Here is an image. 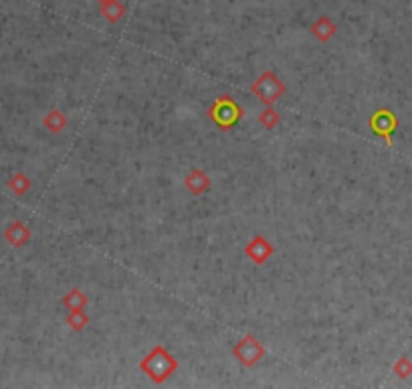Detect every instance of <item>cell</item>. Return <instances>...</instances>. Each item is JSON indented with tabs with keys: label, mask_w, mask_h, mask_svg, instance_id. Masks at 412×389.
<instances>
[{
	"label": "cell",
	"mask_w": 412,
	"mask_h": 389,
	"mask_svg": "<svg viewBox=\"0 0 412 389\" xmlns=\"http://www.w3.org/2000/svg\"><path fill=\"white\" fill-rule=\"evenodd\" d=\"M176 369H178V361L164 345H156L140 361V371H144L154 383H164L166 379L174 375Z\"/></svg>",
	"instance_id": "6da1fadb"
},
{
	"label": "cell",
	"mask_w": 412,
	"mask_h": 389,
	"mask_svg": "<svg viewBox=\"0 0 412 389\" xmlns=\"http://www.w3.org/2000/svg\"><path fill=\"white\" fill-rule=\"evenodd\" d=\"M392 371H394V375H398L400 379H409L412 375V361L409 357H398L396 363L392 365Z\"/></svg>",
	"instance_id": "4fadbf2b"
},
{
	"label": "cell",
	"mask_w": 412,
	"mask_h": 389,
	"mask_svg": "<svg viewBox=\"0 0 412 389\" xmlns=\"http://www.w3.org/2000/svg\"><path fill=\"white\" fill-rule=\"evenodd\" d=\"M63 306H67V310H77V308H85L89 300H87V296L83 294L79 288H73L69 294H65L61 298Z\"/></svg>",
	"instance_id": "30bf717a"
},
{
	"label": "cell",
	"mask_w": 412,
	"mask_h": 389,
	"mask_svg": "<svg viewBox=\"0 0 412 389\" xmlns=\"http://www.w3.org/2000/svg\"><path fill=\"white\" fill-rule=\"evenodd\" d=\"M370 128L374 130V134H378V136L384 138L386 146H392V134L398 128V118L388 108L376 109L370 118Z\"/></svg>",
	"instance_id": "5b68a950"
},
{
	"label": "cell",
	"mask_w": 412,
	"mask_h": 389,
	"mask_svg": "<svg viewBox=\"0 0 412 389\" xmlns=\"http://www.w3.org/2000/svg\"><path fill=\"white\" fill-rule=\"evenodd\" d=\"M279 120H281V118H279V114L273 109V106H267V108H265V112L259 116V124H261V126H263L265 130L275 128V126L279 124Z\"/></svg>",
	"instance_id": "5bb4252c"
},
{
	"label": "cell",
	"mask_w": 412,
	"mask_h": 389,
	"mask_svg": "<svg viewBox=\"0 0 412 389\" xmlns=\"http://www.w3.org/2000/svg\"><path fill=\"white\" fill-rule=\"evenodd\" d=\"M265 355H267V349L261 345V341L255 335H245L237 345L232 346V357L243 367H255Z\"/></svg>",
	"instance_id": "3957f363"
},
{
	"label": "cell",
	"mask_w": 412,
	"mask_h": 389,
	"mask_svg": "<svg viewBox=\"0 0 412 389\" xmlns=\"http://www.w3.org/2000/svg\"><path fill=\"white\" fill-rule=\"evenodd\" d=\"M67 324L73 330H83L89 324V314L85 312V308H77V310H69L67 314Z\"/></svg>",
	"instance_id": "8fae6325"
},
{
	"label": "cell",
	"mask_w": 412,
	"mask_h": 389,
	"mask_svg": "<svg viewBox=\"0 0 412 389\" xmlns=\"http://www.w3.org/2000/svg\"><path fill=\"white\" fill-rule=\"evenodd\" d=\"M251 91H253L265 106H273V104L287 91V87L283 86V82H281L273 71H265V73L251 86Z\"/></svg>",
	"instance_id": "277c9868"
},
{
	"label": "cell",
	"mask_w": 412,
	"mask_h": 389,
	"mask_svg": "<svg viewBox=\"0 0 412 389\" xmlns=\"http://www.w3.org/2000/svg\"><path fill=\"white\" fill-rule=\"evenodd\" d=\"M8 187H10V191L15 194H22L26 193L29 189H31V181H29V176H24L22 173H17L10 176V181H8Z\"/></svg>",
	"instance_id": "7c38bea8"
},
{
	"label": "cell",
	"mask_w": 412,
	"mask_h": 389,
	"mask_svg": "<svg viewBox=\"0 0 412 389\" xmlns=\"http://www.w3.org/2000/svg\"><path fill=\"white\" fill-rule=\"evenodd\" d=\"M184 187L190 193L194 194V197H200V194H205L206 191L210 189V178H208V174H206L205 171L192 169L190 174L186 176Z\"/></svg>",
	"instance_id": "52a82bcc"
},
{
	"label": "cell",
	"mask_w": 412,
	"mask_h": 389,
	"mask_svg": "<svg viewBox=\"0 0 412 389\" xmlns=\"http://www.w3.org/2000/svg\"><path fill=\"white\" fill-rule=\"evenodd\" d=\"M243 108L230 98V96H219L216 100H214V104L208 108L206 112V116L219 126V128L223 130H230L241 118H243Z\"/></svg>",
	"instance_id": "7a4b0ae2"
},
{
	"label": "cell",
	"mask_w": 412,
	"mask_h": 389,
	"mask_svg": "<svg viewBox=\"0 0 412 389\" xmlns=\"http://www.w3.org/2000/svg\"><path fill=\"white\" fill-rule=\"evenodd\" d=\"M42 126L49 130V132H53V134H59V132L67 126V118H65V114H63L61 109H51V112L45 116Z\"/></svg>",
	"instance_id": "9c48e42d"
},
{
	"label": "cell",
	"mask_w": 412,
	"mask_h": 389,
	"mask_svg": "<svg viewBox=\"0 0 412 389\" xmlns=\"http://www.w3.org/2000/svg\"><path fill=\"white\" fill-rule=\"evenodd\" d=\"M273 252H275L273 245L263 236H255V238L248 241V245H245V256L253 264H257V266H263L273 256Z\"/></svg>",
	"instance_id": "8992f818"
},
{
	"label": "cell",
	"mask_w": 412,
	"mask_h": 389,
	"mask_svg": "<svg viewBox=\"0 0 412 389\" xmlns=\"http://www.w3.org/2000/svg\"><path fill=\"white\" fill-rule=\"evenodd\" d=\"M4 238L8 239L10 245L22 247V245H26L29 239H31V229H29L22 221H13V223L4 229Z\"/></svg>",
	"instance_id": "ba28073f"
}]
</instances>
